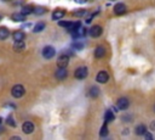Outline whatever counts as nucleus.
<instances>
[{
    "instance_id": "nucleus-1",
    "label": "nucleus",
    "mask_w": 155,
    "mask_h": 140,
    "mask_svg": "<svg viewBox=\"0 0 155 140\" xmlns=\"http://www.w3.org/2000/svg\"><path fill=\"white\" fill-rule=\"evenodd\" d=\"M24 93H25V89H24V86H23L22 84H16V85H13L12 89H11V95H12L13 97H16V99L22 97V96L24 95Z\"/></svg>"
},
{
    "instance_id": "nucleus-2",
    "label": "nucleus",
    "mask_w": 155,
    "mask_h": 140,
    "mask_svg": "<svg viewBox=\"0 0 155 140\" xmlns=\"http://www.w3.org/2000/svg\"><path fill=\"white\" fill-rule=\"evenodd\" d=\"M54 55H56V50H54L53 46L47 45V46H45V47L42 49V56H44L45 58L50 60V58H52Z\"/></svg>"
},
{
    "instance_id": "nucleus-3",
    "label": "nucleus",
    "mask_w": 155,
    "mask_h": 140,
    "mask_svg": "<svg viewBox=\"0 0 155 140\" xmlns=\"http://www.w3.org/2000/svg\"><path fill=\"white\" fill-rule=\"evenodd\" d=\"M87 74H88V69L85 66L76 68V71H75V78H78V79H85L87 77Z\"/></svg>"
},
{
    "instance_id": "nucleus-4",
    "label": "nucleus",
    "mask_w": 155,
    "mask_h": 140,
    "mask_svg": "<svg viewBox=\"0 0 155 140\" xmlns=\"http://www.w3.org/2000/svg\"><path fill=\"white\" fill-rule=\"evenodd\" d=\"M102 33H103V29H102L101 26H92L90 28V30H88V34L92 38H98V37L102 35Z\"/></svg>"
},
{
    "instance_id": "nucleus-5",
    "label": "nucleus",
    "mask_w": 155,
    "mask_h": 140,
    "mask_svg": "<svg viewBox=\"0 0 155 140\" xmlns=\"http://www.w3.org/2000/svg\"><path fill=\"white\" fill-rule=\"evenodd\" d=\"M67 75H68V71H67L65 67H58L57 71H56V73H54V77H56L58 80H63V79H65Z\"/></svg>"
},
{
    "instance_id": "nucleus-6",
    "label": "nucleus",
    "mask_w": 155,
    "mask_h": 140,
    "mask_svg": "<svg viewBox=\"0 0 155 140\" xmlns=\"http://www.w3.org/2000/svg\"><path fill=\"white\" fill-rule=\"evenodd\" d=\"M96 80H97L98 83H101V84L107 83V82L109 80V74H108V72H105V71H101V72L96 75Z\"/></svg>"
},
{
    "instance_id": "nucleus-7",
    "label": "nucleus",
    "mask_w": 155,
    "mask_h": 140,
    "mask_svg": "<svg viewBox=\"0 0 155 140\" xmlns=\"http://www.w3.org/2000/svg\"><path fill=\"white\" fill-rule=\"evenodd\" d=\"M116 106L119 110H127L128 106H130V101L127 97H120L117 101H116Z\"/></svg>"
},
{
    "instance_id": "nucleus-8",
    "label": "nucleus",
    "mask_w": 155,
    "mask_h": 140,
    "mask_svg": "<svg viewBox=\"0 0 155 140\" xmlns=\"http://www.w3.org/2000/svg\"><path fill=\"white\" fill-rule=\"evenodd\" d=\"M69 63V56L67 54H62L59 57H58V61H57V66L58 67H67Z\"/></svg>"
},
{
    "instance_id": "nucleus-9",
    "label": "nucleus",
    "mask_w": 155,
    "mask_h": 140,
    "mask_svg": "<svg viewBox=\"0 0 155 140\" xmlns=\"http://www.w3.org/2000/svg\"><path fill=\"white\" fill-rule=\"evenodd\" d=\"M126 12V5L124 2H117L115 6H114V13L120 16V15H124Z\"/></svg>"
},
{
    "instance_id": "nucleus-10",
    "label": "nucleus",
    "mask_w": 155,
    "mask_h": 140,
    "mask_svg": "<svg viewBox=\"0 0 155 140\" xmlns=\"http://www.w3.org/2000/svg\"><path fill=\"white\" fill-rule=\"evenodd\" d=\"M22 130H23L24 134H30V133L34 131V124H33L31 122L27 121V122H24V123L22 124Z\"/></svg>"
},
{
    "instance_id": "nucleus-11",
    "label": "nucleus",
    "mask_w": 155,
    "mask_h": 140,
    "mask_svg": "<svg viewBox=\"0 0 155 140\" xmlns=\"http://www.w3.org/2000/svg\"><path fill=\"white\" fill-rule=\"evenodd\" d=\"M64 15H65V11H64L63 9H56V10L53 11V13H52V19L58 21V19H61L62 17H64Z\"/></svg>"
},
{
    "instance_id": "nucleus-12",
    "label": "nucleus",
    "mask_w": 155,
    "mask_h": 140,
    "mask_svg": "<svg viewBox=\"0 0 155 140\" xmlns=\"http://www.w3.org/2000/svg\"><path fill=\"white\" fill-rule=\"evenodd\" d=\"M11 19L12 21H15V22H23V21H25V15L24 13H19V12H16V13H13L12 16H11Z\"/></svg>"
},
{
    "instance_id": "nucleus-13",
    "label": "nucleus",
    "mask_w": 155,
    "mask_h": 140,
    "mask_svg": "<svg viewBox=\"0 0 155 140\" xmlns=\"http://www.w3.org/2000/svg\"><path fill=\"white\" fill-rule=\"evenodd\" d=\"M86 33H87V30H86V28L85 27H82V26H80L74 33H73V35L74 37H78V38H81V37H85L86 35Z\"/></svg>"
},
{
    "instance_id": "nucleus-14",
    "label": "nucleus",
    "mask_w": 155,
    "mask_h": 140,
    "mask_svg": "<svg viewBox=\"0 0 155 140\" xmlns=\"http://www.w3.org/2000/svg\"><path fill=\"white\" fill-rule=\"evenodd\" d=\"M24 37H25V34H24V32H23V30H16V32H13V34H12V38H13V40H15V41L23 40V39H24Z\"/></svg>"
},
{
    "instance_id": "nucleus-15",
    "label": "nucleus",
    "mask_w": 155,
    "mask_h": 140,
    "mask_svg": "<svg viewBox=\"0 0 155 140\" xmlns=\"http://www.w3.org/2000/svg\"><path fill=\"white\" fill-rule=\"evenodd\" d=\"M94 56H96L97 58L104 57V56H105V49H104L103 46H97V47L94 49Z\"/></svg>"
},
{
    "instance_id": "nucleus-16",
    "label": "nucleus",
    "mask_w": 155,
    "mask_h": 140,
    "mask_svg": "<svg viewBox=\"0 0 155 140\" xmlns=\"http://www.w3.org/2000/svg\"><path fill=\"white\" fill-rule=\"evenodd\" d=\"M114 119H115V114H114V112L110 111V110H108V111L105 112V114H104V121H105V123L113 122Z\"/></svg>"
},
{
    "instance_id": "nucleus-17",
    "label": "nucleus",
    "mask_w": 155,
    "mask_h": 140,
    "mask_svg": "<svg viewBox=\"0 0 155 140\" xmlns=\"http://www.w3.org/2000/svg\"><path fill=\"white\" fill-rule=\"evenodd\" d=\"M10 35V30L6 27H0V40H5L6 38H8Z\"/></svg>"
},
{
    "instance_id": "nucleus-18",
    "label": "nucleus",
    "mask_w": 155,
    "mask_h": 140,
    "mask_svg": "<svg viewBox=\"0 0 155 140\" xmlns=\"http://www.w3.org/2000/svg\"><path fill=\"white\" fill-rule=\"evenodd\" d=\"M24 47H25V44L23 43V40L16 41V43H15V45H13V50H15V51H17V52H19V51L24 50Z\"/></svg>"
},
{
    "instance_id": "nucleus-19",
    "label": "nucleus",
    "mask_w": 155,
    "mask_h": 140,
    "mask_svg": "<svg viewBox=\"0 0 155 140\" xmlns=\"http://www.w3.org/2000/svg\"><path fill=\"white\" fill-rule=\"evenodd\" d=\"M145 131H147V127H145L144 124H138V125L136 127V129H134V133H136L137 135H144Z\"/></svg>"
},
{
    "instance_id": "nucleus-20",
    "label": "nucleus",
    "mask_w": 155,
    "mask_h": 140,
    "mask_svg": "<svg viewBox=\"0 0 155 140\" xmlns=\"http://www.w3.org/2000/svg\"><path fill=\"white\" fill-rule=\"evenodd\" d=\"M44 29H45V22H38V23L34 26L33 32H34V33H40V32L44 30Z\"/></svg>"
},
{
    "instance_id": "nucleus-21",
    "label": "nucleus",
    "mask_w": 155,
    "mask_h": 140,
    "mask_svg": "<svg viewBox=\"0 0 155 140\" xmlns=\"http://www.w3.org/2000/svg\"><path fill=\"white\" fill-rule=\"evenodd\" d=\"M46 12H47V9L46 7H42V6H36L33 10V13H35V15H44Z\"/></svg>"
},
{
    "instance_id": "nucleus-22",
    "label": "nucleus",
    "mask_w": 155,
    "mask_h": 140,
    "mask_svg": "<svg viewBox=\"0 0 155 140\" xmlns=\"http://www.w3.org/2000/svg\"><path fill=\"white\" fill-rule=\"evenodd\" d=\"M88 95L91 97H97L99 95V89L97 86H91L90 90H88Z\"/></svg>"
},
{
    "instance_id": "nucleus-23",
    "label": "nucleus",
    "mask_w": 155,
    "mask_h": 140,
    "mask_svg": "<svg viewBox=\"0 0 155 140\" xmlns=\"http://www.w3.org/2000/svg\"><path fill=\"white\" fill-rule=\"evenodd\" d=\"M33 10H34V6H31V5H27V6H23V7H22L21 12L24 13V15L27 16V15H29V13H33Z\"/></svg>"
},
{
    "instance_id": "nucleus-24",
    "label": "nucleus",
    "mask_w": 155,
    "mask_h": 140,
    "mask_svg": "<svg viewBox=\"0 0 155 140\" xmlns=\"http://www.w3.org/2000/svg\"><path fill=\"white\" fill-rule=\"evenodd\" d=\"M71 47L75 49V50H82L84 49V44L81 41H75L71 44Z\"/></svg>"
},
{
    "instance_id": "nucleus-25",
    "label": "nucleus",
    "mask_w": 155,
    "mask_h": 140,
    "mask_svg": "<svg viewBox=\"0 0 155 140\" xmlns=\"http://www.w3.org/2000/svg\"><path fill=\"white\" fill-rule=\"evenodd\" d=\"M85 13H87V11L84 10V9H80V10L74 11V16H76V17H82V16H85Z\"/></svg>"
},
{
    "instance_id": "nucleus-26",
    "label": "nucleus",
    "mask_w": 155,
    "mask_h": 140,
    "mask_svg": "<svg viewBox=\"0 0 155 140\" xmlns=\"http://www.w3.org/2000/svg\"><path fill=\"white\" fill-rule=\"evenodd\" d=\"M99 135H101V136H107V135H108V127H107V123L101 128Z\"/></svg>"
},
{
    "instance_id": "nucleus-27",
    "label": "nucleus",
    "mask_w": 155,
    "mask_h": 140,
    "mask_svg": "<svg viewBox=\"0 0 155 140\" xmlns=\"http://www.w3.org/2000/svg\"><path fill=\"white\" fill-rule=\"evenodd\" d=\"M6 123H7L10 127H16V122H15V119H13L12 114H10V116L7 117V121H6Z\"/></svg>"
},
{
    "instance_id": "nucleus-28",
    "label": "nucleus",
    "mask_w": 155,
    "mask_h": 140,
    "mask_svg": "<svg viewBox=\"0 0 155 140\" xmlns=\"http://www.w3.org/2000/svg\"><path fill=\"white\" fill-rule=\"evenodd\" d=\"M58 24H59L61 27H65V28H68V27L71 24V21H59Z\"/></svg>"
},
{
    "instance_id": "nucleus-29",
    "label": "nucleus",
    "mask_w": 155,
    "mask_h": 140,
    "mask_svg": "<svg viewBox=\"0 0 155 140\" xmlns=\"http://www.w3.org/2000/svg\"><path fill=\"white\" fill-rule=\"evenodd\" d=\"M144 136H145V139H147V140H151V139H153V135H151L150 133H148V131H145V133H144Z\"/></svg>"
},
{
    "instance_id": "nucleus-30",
    "label": "nucleus",
    "mask_w": 155,
    "mask_h": 140,
    "mask_svg": "<svg viewBox=\"0 0 155 140\" xmlns=\"http://www.w3.org/2000/svg\"><path fill=\"white\" fill-rule=\"evenodd\" d=\"M75 2H78V4H85L87 0H74Z\"/></svg>"
},
{
    "instance_id": "nucleus-31",
    "label": "nucleus",
    "mask_w": 155,
    "mask_h": 140,
    "mask_svg": "<svg viewBox=\"0 0 155 140\" xmlns=\"http://www.w3.org/2000/svg\"><path fill=\"white\" fill-rule=\"evenodd\" d=\"M150 129H151V130H155V121L150 124Z\"/></svg>"
},
{
    "instance_id": "nucleus-32",
    "label": "nucleus",
    "mask_w": 155,
    "mask_h": 140,
    "mask_svg": "<svg viewBox=\"0 0 155 140\" xmlns=\"http://www.w3.org/2000/svg\"><path fill=\"white\" fill-rule=\"evenodd\" d=\"M1 122H2V118L0 117V130H2V129H1Z\"/></svg>"
},
{
    "instance_id": "nucleus-33",
    "label": "nucleus",
    "mask_w": 155,
    "mask_h": 140,
    "mask_svg": "<svg viewBox=\"0 0 155 140\" xmlns=\"http://www.w3.org/2000/svg\"><path fill=\"white\" fill-rule=\"evenodd\" d=\"M4 1H8V0H4Z\"/></svg>"
},
{
    "instance_id": "nucleus-34",
    "label": "nucleus",
    "mask_w": 155,
    "mask_h": 140,
    "mask_svg": "<svg viewBox=\"0 0 155 140\" xmlns=\"http://www.w3.org/2000/svg\"><path fill=\"white\" fill-rule=\"evenodd\" d=\"M0 19H1V16H0Z\"/></svg>"
},
{
    "instance_id": "nucleus-35",
    "label": "nucleus",
    "mask_w": 155,
    "mask_h": 140,
    "mask_svg": "<svg viewBox=\"0 0 155 140\" xmlns=\"http://www.w3.org/2000/svg\"><path fill=\"white\" fill-rule=\"evenodd\" d=\"M154 111H155V107H154Z\"/></svg>"
},
{
    "instance_id": "nucleus-36",
    "label": "nucleus",
    "mask_w": 155,
    "mask_h": 140,
    "mask_svg": "<svg viewBox=\"0 0 155 140\" xmlns=\"http://www.w3.org/2000/svg\"><path fill=\"white\" fill-rule=\"evenodd\" d=\"M111 1H113V0H111Z\"/></svg>"
}]
</instances>
